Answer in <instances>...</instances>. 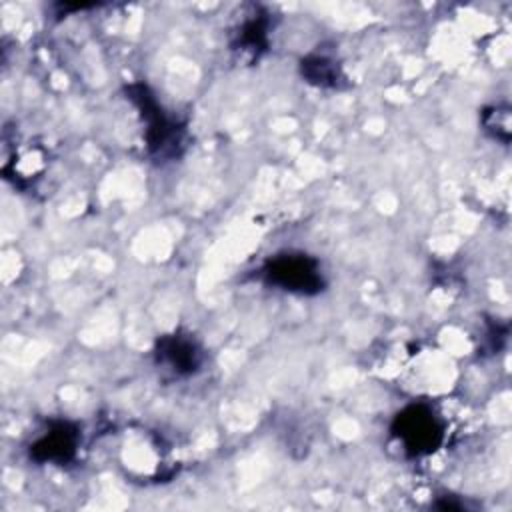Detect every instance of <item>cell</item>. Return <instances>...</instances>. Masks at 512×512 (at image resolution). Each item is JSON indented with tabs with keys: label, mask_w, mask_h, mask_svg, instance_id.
I'll use <instances>...</instances> for the list:
<instances>
[{
	"label": "cell",
	"mask_w": 512,
	"mask_h": 512,
	"mask_svg": "<svg viewBox=\"0 0 512 512\" xmlns=\"http://www.w3.org/2000/svg\"><path fill=\"white\" fill-rule=\"evenodd\" d=\"M392 432L414 456L436 450L442 440V426L438 418L422 404H412L398 412L392 422Z\"/></svg>",
	"instance_id": "1"
},
{
	"label": "cell",
	"mask_w": 512,
	"mask_h": 512,
	"mask_svg": "<svg viewBox=\"0 0 512 512\" xmlns=\"http://www.w3.org/2000/svg\"><path fill=\"white\" fill-rule=\"evenodd\" d=\"M264 276L270 284L298 294H316L324 280L318 262L306 254H280L264 266Z\"/></svg>",
	"instance_id": "2"
},
{
	"label": "cell",
	"mask_w": 512,
	"mask_h": 512,
	"mask_svg": "<svg viewBox=\"0 0 512 512\" xmlns=\"http://www.w3.org/2000/svg\"><path fill=\"white\" fill-rule=\"evenodd\" d=\"M128 94L146 118L148 148L160 156L176 152V146L180 142L178 128L162 114V110L158 108L156 100L148 94V90L144 86H130Z\"/></svg>",
	"instance_id": "3"
},
{
	"label": "cell",
	"mask_w": 512,
	"mask_h": 512,
	"mask_svg": "<svg viewBox=\"0 0 512 512\" xmlns=\"http://www.w3.org/2000/svg\"><path fill=\"white\" fill-rule=\"evenodd\" d=\"M78 446V430L68 422H58L30 446V456L38 462H68Z\"/></svg>",
	"instance_id": "4"
},
{
	"label": "cell",
	"mask_w": 512,
	"mask_h": 512,
	"mask_svg": "<svg viewBox=\"0 0 512 512\" xmlns=\"http://www.w3.org/2000/svg\"><path fill=\"white\" fill-rule=\"evenodd\" d=\"M156 358L178 376H188L200 366V350L196 344L182 336H166L158 342Z\"/></svg>",
	"instance_id": "5"
},
{
	"label": "cell",
	"mask_w": 512,
	"mask_h": 512,
	"mask_svg": "<svg viewBox=\"0 0 512 512\" xmlns=\"http://www.w3.org/2000/svg\"><path fill=\"white\" fill-rule=\"evenodd\" d=\"M302 74L308 78V82L318 86H336L338 78L336 66L322 56H308L302 60Z\"/></svg>",
	"instance_id": "6"
},
{
	"label": "cell",
	"mask_w": 512,
	"mask_h": 512,
	"mask_svg": "<svg viewBox=\"0 0 512 512\" xmlns=\"http://www.w3.org/2000/svg\"><path fill=\"white\" fill-rule=\"evenodd\" d=\"M238 44L242 50H260L266 44V24L260 18L244 22Z\"/></svg>",
	"instance_id": "7"
}]
</instances>
